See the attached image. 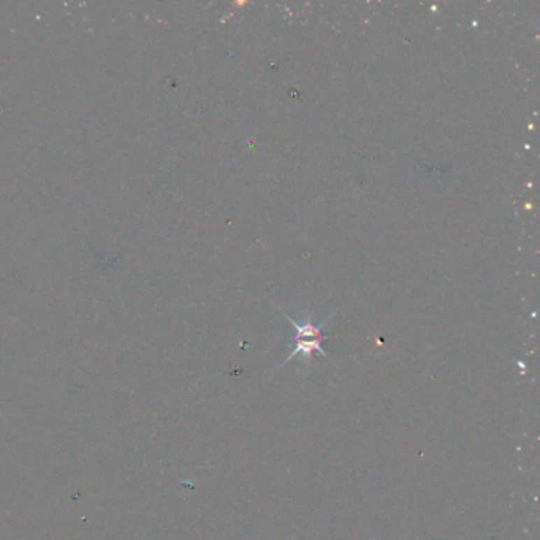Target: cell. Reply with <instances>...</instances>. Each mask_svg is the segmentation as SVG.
I'll return each instance as SVG.
<instances>
[{
	"label": "cell",
	"instance_id": "1",
	"mask_svg": "<svg viewBox=\"0 0 540 540\" xmlns=\"http://www.w3.org/2000/svg\"><path fill=\"white\" fill-rule=\"evenodd\" d=\"M285 319L290 320L293 323V327L297 328V336H295L297 349H295V352H293L289 358L285 360V363L290 362V360L293 357H297L298 353H303L304 357H309L312 352H319V353H322V355H327V352L323 350L322 346H320L323 325L314 327L309 320L306 322V323H303V325H299V323H297L295 320H292L289 315H287Z\"/></svg>",
	"mask_w": 540,
	"mask_h": 540
}]
</instances>
